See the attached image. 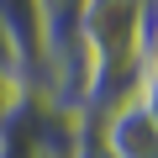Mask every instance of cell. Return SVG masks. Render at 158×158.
Returning <instances> with one entry per match:
<instances>
[{"label": "cell", "instance_id": "cell-2", "mask_svg": "<svg viewBox=\"0 0 158 158\" xmlns=\"http://www.w3.org/2000/svg\"><path fill=\"white\" fill-rule=\"evenodd\" d=\"M100 142L111 158H158V90H142L100 116Z\"/></svg>", "mask_w": 158, "mask_h": 158}, {"label": "cell", "instance_id": "cell-1", "mask_svg": "<svg viewBox=\"0 0 158 158\" xmlns=\"http://www.w3.org/2000/svg\"><path fill=\"white\" fill-rule=\"evenodd\" d=\"M79 42H85L90 63L137 58V6L132 0H90V6H79Z\"/></svg>", "mask_w": 158, "mask_h": 158}]
</instances>
